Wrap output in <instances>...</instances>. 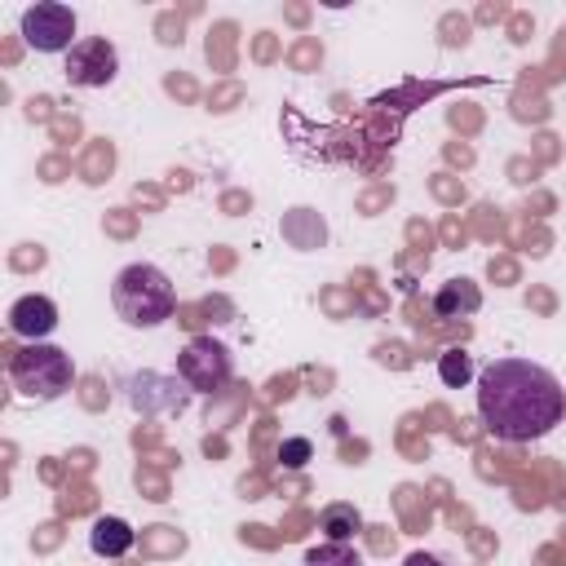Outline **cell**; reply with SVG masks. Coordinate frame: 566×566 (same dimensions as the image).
<instances>
[{"label": "cell", "mask_w": 566, "mask_h": 566, "mask_svg": "<svg viewBox=\"0 0 566 566\" xmlns=\"http://www.w3.org/2000/svg\"><path fill=\"white\" fill-rule=\"evenodd\" d=\"M566 389L531 358H491L478 371V416L500 442H535L562 424Z\"/></svg>", "instance_id": "cell-1"}, {"label": "cell", "mask_w": 566, "mask_h": 566, "mask_svg": "<svg viewBox=\"0 0 566 566\" xmlns=\"http://www.w3.org/2000/svg\"><path fill=\"white\" fill-rule=\"evenodd\" d=\"M111 305H115V314H119L128 327H159V323H168L172 310H177V287H172V279H168L159 265L133 261V265H124V270L115 274V283H111Z\"/></svg>", "instance_id": "cell-2"}, {"label": "cell", "mask_w": 566, "mask_h": 566, "mask_svg": "<svg viewBox=\"0 0 566 566\" xmlns=\"http://www.w3.org/2000/svg\"><path fill=\"white\" fill-rule=\"evenodd\" d=\"M71 380H75L71 354L57 349V345L31 340V345L13 349V358H9V385L27 402H53V398H62L71 389Z\"/></svg>", "instance_id": "cell-3"}, {"label": "cell", "mask_w": 566, "mask_h": 566, "mask_svg": "<svg viewBox=\"0 0 566 566\" xmlns=\"http://www.w3.org/2000/svg\"><path fill=\"white\" fill-rule=\"evenodd\" d=\"M18 31L35 53H71L75 49V40H71L75 13H71V4H57V0H35L31 9H22Z\"/></svg>", "instance_id": "cell-4"}, {"label": "cell", "mask_w": 566, "mask_h": 566, "mask_svg": "<svg viewBox=\"0 0 566 566\" xmlns=\"http://www.w3.org/2000/svg\"><path fill=\"white\" fill-rule=\"evenodd\" d=\"M62 75L75 84V88H106L115 75H119V53L106 35H84L75 40V49L66 53V66Z\"/></svg>", "instance_id": "cell-5"}, {"label": "cell", "mask_w": 566, "mask_h": 566, "mask_svg": "<svg viewBox=\"0 0 566 566\" xmlns=\"http://www.w3.org/2000/svg\"><path fill=\"white\" fill-rule=\"evenodd\" d=\"M230 349L221 345V340H212V336H195L186 349H181V358H177V376L190 385V389H199V394H212V389H221L226 380H230Z\"/></svg>", "instance_id": "cell-6"}, {"label": "cell", "mask_w": 566, "mask_h": 566, "mask_svg": "<svg viewBox=\"0 0 566 566\" xmlns=\"http://www.w3.org/2000/svg\"><path fill=\"white\" fill-rule=\"evenodd\" d=\"M53 327H57V305L40 292H27L9 305V332L22 340H44Z\"/></svg>", "instance_id": "cell-7"}, {"label": "cell", "mask_w": 566, "mask_h": 566, "mask_svg": "<svg viewBox=\"0 0 566 566\" xmlns=\"http://www.w3.org/2000/svg\"><path fill=\"white\" fill-rule=\"evenodd\" d=\"M88 548L97 557H124L133 548V526L124 517H97L88 531Z\"/></svg>", "instance_id": "cell-8"}, {"label": "cell", "mask_w": 566, "mask_h": 566, "mask_svg": "<svg viewBox=\"0 0 566 566\" xmlns=\"http://www.w3.org/2000/svg\"><path fill=\"white\" fill-rule=\"evenodd\" d=\"M318 526H323V535L327 539H336V544H349L358 531H363V513L354 509V504H327L323 513H318Z\"/></svg>", "instance_id": "cell-9"}, {"label": "cell", "mask_w": 566, "mask_h": 566, "mask_svg": "<svg viewBox=\"0 0 566 566\" xmlns=\"http://www.w3.org/2000/svg\"><path fill=\"white\" fill-rule=\"evenodd\" d=\"M438 376H442L447 389H464V385L473 380V358H469L464 349H447V354L438 358Z\"/></svg>", "instance_id": "cell-10"}, {"label": "cell", "mask_w": 566, "mask_h": 566, "mask_svg": "<svg viewBox=\"0 0 566 566\" xmlns=\"http://www.w3.org/2000/svg\"><path fill=\"white\" fill-rule=\"evenodd\" d=\"M305 566H363V562H358V553L349 544L327 539V544H318V548L305 553Z\"/></svg>", "instance_id": "cell-11"}, {"label": "cell", "mask_w": 566, "mask_h": 566, "mask_svg": "<svg viewBox=\"0 0 566 566\" xmlns=\"http://www.w3.org/2000/svg\"><path fill=\"white\" fill-rule=\"evenodd\" d=\"M279 455H283V464H305L310 460V442L305 438H292V442H283Z\"/></svg>", "instance_id": "cell-12"}, {"label": "cell", "mask_w": 566, "mask_h": 566, "mask_svg": "<svg viewBox=\"0 0 566 566\" xmlns=\"http://www.w3.org/2000/svg\"><path fill=\"white\" fill-rule=\"evenodd\" d=\"M402 566H442V557H433V553H411Z\"/></svg>", "instance_id": "cell-13"}]
</instances>
